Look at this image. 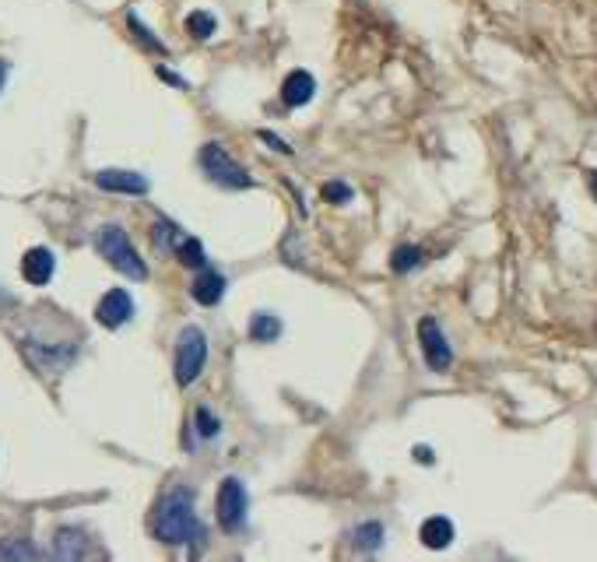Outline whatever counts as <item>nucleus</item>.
<instances>
[{"instance_id": "f257e3e1", "label": "nucleus", "mask_w": 597, "mask_h": 562, "mask_svg": "<svg viewBox=\"0 0 597 562\" xmlns=\"http://www.w3.org/2000/svg\"><path fill=\"white\" fill-rule=\"evenodd\" d=\"M201 521L193 510V493L190 489H173L158 499L155 510V538L165 545H187L193 538H201Z\"/></svg>"}, {"instance_id": "f03ea898", "label": "nucleus", "mask_w": 597, "mask_h": 562, "mask_svg": "<svg viewBox=\"0 0 597 562\" xmlns=\"http://www.w3.org/2000/svg\"><path fill=\"white\" fill-rule=\"evenodd\" d=\"M95 246H98V253L106 257V264H113L120 274L134 278V281H145V278H148V264L137 257L130 235H126L120 226H106V229H98Z\"/></svg>"}, {"instance_id": "7ed1b4c3", "label": "nucleus", "mask_w": 597, "mask_h": 562, "mask_svg": "<svg viewBox=\"0 0 597 562\" xmlns=\"http://www.w3.org/2000/svg\"><path fill=\"white\" fill-rule=\"evenodd\" d=\"M197 162H201V172L208 176V183H215L221 190H250L253 187V176L221 148L219 141L204 144Z\"/></svg>"}, {"instance_id": "20e7f679", "label": "nucleus", "mask_w": 597, "mask_h": 562, "mask_svg": "<svg viewBox=\"0 0 597 562\" xmlns=\"http://www.w3.org/2000/svg\"><path fill=\"white\" fill-rule=\"evenodd\" d=\"M208 363V337L201 327H183L180 331V341H176V383L180 387H190L197 376H201V369Z\"/></svg>"}, {"instance_id": "39448f33", "label": "nucleus", "mask_w": 597, "mask_h": 562, "mask_svg": "<svg viewBox=\"0 0 597 562\" xmlns=\"http://www.w3.org/2000/svg\"><path fill=\"white\" fill-rule=\"evenodd\" d=\"M247 510H250L247 485L239 478H225L219 485V499H215V513H219L221 530L236 534V530L247 528Z\"/></svg>"}, {"instance_id": "423d86ee", "label": "nucleus", "mask_w": 597, "mask_h": 562, "mask_svg": "<svg viewBox=\"0 0 597 562\" xmlns=\"http://www.w3.org/2000/svg\"><path fill=\"white\" fill-rule=\"evenodd\" d=\"M418 345H422L425 365L433 373H446L453 365V348H450V341H446V334H443L436 317H422L418 320Z\"/></svg>"}, {"instance_id": "0eeeda50", "label": "nucleus", "mask_w": 597, "mask_h": 562, "mask_svg": "<svg viewBox=\"0 0 597 562\" xmlns=\"http://www.w3.org/2000/svg\"><path fill=\"white\" fill-rule=\"evenodd\" d=\"M130 317H134V299H130L126 289H109L106 296L98 299V306H95V320L102 327H109V331L124 327Z\"/></svg>"}, {"instance_id": "6e6552de", "label": "nucleus", "mask_w": 597, "mask_h": 562, "mask_svg": "<svg viewBox=\"0 0 597 562\" xmlns=\"http://www.w3.org/2000/svg\"><path fill=\"white\" fill-rule=\"evenodd\" d=\"M95 183L102 190H109V194H148L152 190L148 176L145 172H130V169H102L95 176Z\"/></svg>"}, {"instance_id": "1a4fd4ad", "label": "nucleus", "mask_w": 597, "mask_h": 562, "mask_svg": "<svg viewBox=\"0 0 597 562\" xmlns=\"http://www.w3.org/2000/svg\"><path fill=\"white\" fill-rule=\"evenodd\" d=\"M316 96V78L310 70H292L282 81V102L288 109H299V106H310Z\"/></svg>"}, {"instance_id": "9d476101", "label": "nucleus", "mask_w": 597, "mask_h": 562, "mask_svg": "<svg viewBox=\"0 0 597 562\" xmlns=\"http://www.w3.org/2000/svg\"><path fill=\"white\" fill-rule=\"evenodd\" d=\"M53 271H57V257L46 246H32L29 253L22 257V278L29 285H50Z\"/></svg>"}, {"instance_id": "9b49d317", "label": "nucleus", "mask_w": 597, "mask_h": 562, "mask_svg": "<svg viewBox=\"0 0 597 562\" xmlns=\"http://www.w3.org/2000/svg\"><path fill=\"white\" fill-rule=\"evenodd\" d=\"M190 296L201 306H219L221 296H225V274L215 271V267H201V274L190 285Z\"/></svg>"}, {"instance_id": "f8f14e48", "label": "nucleus", "mask_w": 597, "mask_h": 562, "mask_svg": "<svg viewBox=\"0 0 597 562\" xmlns=\"http://www.w3.org/2000/svg\"><path fill=\"white\" fill-rule=\"evenodd\" d=\"M418 538H422L425 548H446V545L453 541V521L436 513V517H429V521L418 528Z\"/></svg>"}, {"instance_id": "ddd939ff", "label": "nucleus", "mask_w": 597, "mask_h": 562, "mask_svg": "<svg viewBox=\"0 0 597 562\" xmlns=\"http://www.w3.org/2000/svg\"><path fill=\"white\" fill-rule=\"evenodd\" d=\"M173 253H176V257H180V264L190 267V271H201V267H208L204 243H201V239H193V235H183V239H180V246H176Z\"/></svg>"}, {"instance_id": "4468645a", "label": "nucleus", "mask_w": 597, "mask_h": 562, "mask_svg": "<svg viewBox=\"0 0 597 562\" xmlns=\"http://www.w3.org/2000/svg\"><path fill=\"white\" fill-rule=\"evenodd\" d=\"M351 545H355L359 552H377L379 545H383V524H379V521L359 524V528L351 530Z\"/></svg>"}, {"instance_id": "2eb2a0df", "label": "nucleus", "mask_w": 597, "mask_h": 562, "mask_svg": "<svg viewBox=\"0 0 597 562\" xmlns=\"http://www.w3.org/2000/svg\"><path fill=\"white\" fill-rule=\"evenodd\" d=\"M57 556H61V559H81V556H85V538H81V530H70V528L57 530Z\"/></svg>"}, {"instance_id": "dca6fc26", "label": "nucleus", "mask_w": 597, "mask_h": 562, "mask_svg": "<svg viewBox=\"0 0 597 562\" xmlns=\"http://www.w3.org/2000/svg\"><path fill=\"white\" fill-rule=\"evenodd\" d=\"M187 32L193 35V39H211V35L219 32V18H215L211 11H190Z\"/></svg>"}, {"instance_id": "f3484780", "label": "nucleus", "mask_w": 597, "mask_h": 562, "mask_svg": "<svg viewBox=\"0 0 597 562\" xmlns=\"http://www.w3.org/2000/svg\"><path fill=\"white\" fill-rule=\"evenodd\" d=\"M152 239H155V246L162 253H169V250H176L180 246V239H183V232L176 222H169V218H158L155 222V232H152Z\"/></svg>"}, {"instance_id": "a211bd4d", "label": "nucleus", "mask_w": 597, "mask_h": 562, "mask_svg": "<svg viewBox=\"0 0 597 562\" xmlns=\"http://www.w3.org/2000/svg\"><path fill=\"white\" fill-rule=\"evenodd\" d=\"M282 334V320L271 313H253L250 320V337L253 341H275Z\"/></svg>"}, {"instance_id": "6ab92c4d", "label": "nucleus", "mask_w": 597, "mask_h": 562, "mask_svg": "<svg viewBox=\"0 0 597 562\" xmlns=\"http://www.w3.org/2000/svg\"><path fill=\"white\" fill-rule=\"evenodd\" d=\"M422 261H425L422 246H397V250H394V257H390V267H394L397 274H408L411 267H418Z\"/></svg>"}, {"instance_id": "aec40b11", "label": "nucleus", "mask_w": 597, "mask_h": 562, "mask_svg": "<svg viewBox=\"0 0 597 562\" xmlns=\"http://www.w3.org/2000/svg\"><path fill=\"white\" fill-rule=\"evenodd\" d=\"M0 559H39V548L25 541H0Z\"/></svg>"}, {"instance_id": "412c9836", "label": "nucleus", "mask_w": 597, "mask_h": 562, "mask_svg": "<svg viewBox=\"0 0 597 562\" xmlns=\"http://www.w3.org/2000/svg\"><path fill=\"white\" fill-rule=\"evenodd\" d=\"M126 25L134 29V35H137V39H141L148 50H155V53H165V46H162L155 35H152L148 29H145V25H141V18H137V14H130V18H126Z\"/></svg>"}, {"instance_id": "4be33fe9", "label": "nucleus", "mask_w": 597, "mask_h": 562, "mask_svg": "<svg viewBox=\"0 0 597 562\" xmlns=\"http://www.w3.org/2000/svg\"><path fill=\"white\" fill-rule=\"evenodd\" d=\"M320 194H323V200H331V204H348V200L355 198L351 187H348V183H338V180H334V183H323Z\"/></svg>"}, {"instance_id": "5701e85b", "label": "nucleus", "mask_w": 597, "mask_h": 562, "mask_svg": "<svg viewBox=\"0 0 597 562\" xmlns=\"http://www.w3.org/2000/svg\"><path fill=\"white\" fill-rule=\"evenodd\" d=\"M193 419H197V432H201L204 439L219 436V419H215V415H211L208 408H197V415H193Z\"/></svg>"}, {"instance_id": "b1692460", "label": "nucleus", "mask_w": 597, "mask_h": 562, "mask_svg": "<svg viewBox=\"0 0 597 562\" xmlns=\"http://www.w3.org/2000/svg\"><path fill=\"white\" fill-rule=\"evenodd\" d=\"M260 141H264V144H271V148H275V152H282V155H292V148L285 144V141H282V137H278V134L260 131Z\"/></svg>"}, {"instance_id": "393cba45", "label": "nucleus", "mask_w": 597, "mask_h": 562, "mask_svg": "<svg viewBox=\"0 0 597 562\" xmlns=\"http://www.w3.org/2000/svg\"><path fill=\"white\" fill-rule=\"evenodd\" d=\"M415 461H418V464H433L436 457H433V450H429V447H415Z\"/></svg>"}, {"instance_id": "a878e982", "label": "nucleus", "mask_w": 597, "mask_h": 562, "mask_svg": "<svg viewBox=\"0 0 597 562\" xmlns=\"http://www.w3.org/2000/svg\"><path fill=\"white\" fill-rule=\"evenodd\" d=\"M591 194H594V198H597V169H594V172H591Z\"/></svg>"}, {"instance_id": "bb28decb", "label": "nucleus", "mask_w": 597, "mask_h": 562, "mask_svg": "<svg viewBox=\"0 0 597 562\" xmlns=\"http://www.w3.org/2000/svg\"><path fill=\"white\" fill-rule=\"evenodd\" d=\"M4 78H7V64L0 60V88H4Z\"/></svg>"}]
</instances>
